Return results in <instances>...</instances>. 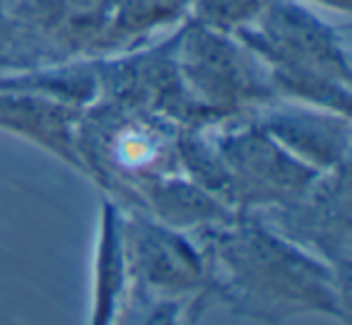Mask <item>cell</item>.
Returning a JSON list of instances; mask_svg holds the SVG:
<instances>
[{
	"label": "cell",
	"mask_w": 352,
	"mask_h": 325,
	"mask_svg": "<svg viewBox=\"0 0 352 325\" xmlns=\"http://www.w3.org/2000/svg\"><path fill=\"white\" fill-rule=\"evenodd\" d=\"M198 234L208 282L241 313L268 320L314 311L345 315L338 289L345 277L275 232L258 214L239 212L230 222Z\"/></svg>",
	"instance_id": "6da1fadb"
},
{
	"label": "cell",
	"mask_w": 352,
	"mask_h": 325,
	"mask_svg": "<svg viewBox=\"0 0 352 325\" xmlns=\"http://www.w3.org/2000/svg\"><path fill=\"white\" fill-rule=\"evenodd\" d=\"M234 36L263 65L278 99L350 116V49L342 32L314 5L270 0Z\"/></svg>",
	"instance_id": "7a4b0ae2"
},
{
	"label": "cell",
	"mask_w": 352,
	"mask_h": 325,
	"mask_svg": "<svg viewBox=\"0 0 352 325\" xmlns=\"http://www.w3.org/2000/svg\"><path fill=\"white\" fill-rule=\"evenodd\" d=\"M174 63L203 126L249 116L275 99L258 58L234 34L193 17L174 30Z\"/></svg>",
	"instance_id": "3957f363"
},
{
	"label": "cell",
	"mask_w": 352,
	"mask_h": 325,
	"mask_svg": "<svg viewBox=\"0 0 352 325\" xmlns=\"http://www.w3.org/2000/svg\"><path fill=\"white\" fill-rule=\"evenodd\" d=\"M227 181V200L236 212L275 210L294 203L321 171L289 155L254 118L236 116L203 126Z\"/></svg>",
	"instance_id": "277c9868"
},
{
	"label": "cell",
	"mask_w": 352,
	"mask_h": 325,
	"mask_svg": "<svg viewBox=\"0 0 352 325\" xmlns=\"http://www.w3.org/2000/svg\"><path fill=\"white\" fill-rule=\"evenodd\" d=\"M350 164L318 174L309 190L285 208L265 210V224L347 277L350 262Z\"/></svg>",
	"instance_id": "5b68a950"
},
{
	"label": "cell",
	"mask_w": 352,
	"mask_h": 325,
	"mask_svg": "<svg viewBox=\"0 0 352 325\" xmlns=\"http://www.w3.org/2000/svg\"><path fill=\"white\" fill-rule=\"evenodd\" d=\"M121 229L126 275L157 291H186L208 282L206 256L184 232L138 212H123Z\"/></svg>",
	"instance_id": "8992f818"
},
{
	"label": "cell",
	"mask_w": 352,
	"mask_h": 325,
	"mask_svg": "<svg viewBox=\"0 0 352 325\" xmlns=\"http://www.w3.org/2000/svg\"><path fill=\"white\" fill-rule=\"evenodd\" d=\"M116 0H12L8 15L36 41L49 63L92 58Z\"/></svg>",
	"instance_id": "52a82bcc"
},
{
	"label": "cell",
	"mask_w": 352,
	"mask_h": 325,
	"mask_svg": "<svg viewBox=\"0 0 352 325\" xmlns=\"http://www.w3.org/2000/svg\"><path fill=\"white\" fill-rule=\"evenodd\" d=\"M251 116L289 155L321 174L350 164V116L278 97Z\"/></svg>",
	"instance_id": "ba28073f"
},
{
	"label": "cell",
	"mask_w": 352,
	"mask_h": 325,
	"mask_svg": "<svg viewBox=\"0 0 352 325\" xmlns=\"http://www.w3.org/2000/svg\"><path fill=\"white\" fill-rule=\"evenodd\" d=\"M85 109L46 94L0 87V131L20 135L58 159L85 171L78 150V128Z\"/></svg>",
	"instance_id": "9c48e42d"
},
{
	"label": "cell",
	"mask_w": 352,
	"mask_h": 325,
	"mask_svg": "<svg viewBox=\"0 0 352 325\" xmlns=\"http://www.w3.org/2000/svg\"><path fill=\"white\" fill-rule=\"evenodd\" d=\"M126 195L145 205L150 210V217L176 232H186V229L201 232V229L230 222L239 214L212 193H208L196 181L182 179L174 171L142 176L128 186Z\"/></svg>",
	"instance_id": "30bf717a"
},
{
	"label": "cell",
	"mask_w": 352,
	"mask_h": 325,
	"mask_svg": "<svg viewBox=\"0 0 352 325\" xmlns=\"http://www.w3.org/2000/svg\"><path fill=\"white\" fill-rule=\"evenodd\" d=\"M191 17V0H116L111 20L92 58L140 49L162 32H174Z\"/></svg>",
	"instance_id": "8fae6325"
},
{
	"label": "cell",
	"mask_w": 352,
	"mask_h": 325,
	"mask_svg": "<svg viewBox=\"0 0 352 325\" xmlns=\"http://www.w3.org/2000/svg\"><path fill=\"white\" fill-rule=\"evenodd\" d=\"M270 0H191V17L227 34L249 27Z\"/></svg>",
	"instance_id": "7c38bea8"
},
{
	"label": "cell",
	"mask_w": 352,
	"mask_h": 325,
	"mask_svg": "<svg viewBox=\"0 0 352 325\" xmlns=\"http://www.w3.org/2000/svg\"><path fill=\"white\" fill-rule=\"evenodd\" d=\"M44 65V56L32 36L0 5V75Z\"/></svg>",
	"instance_id": "4fadbf2b"
}]
</instances>
